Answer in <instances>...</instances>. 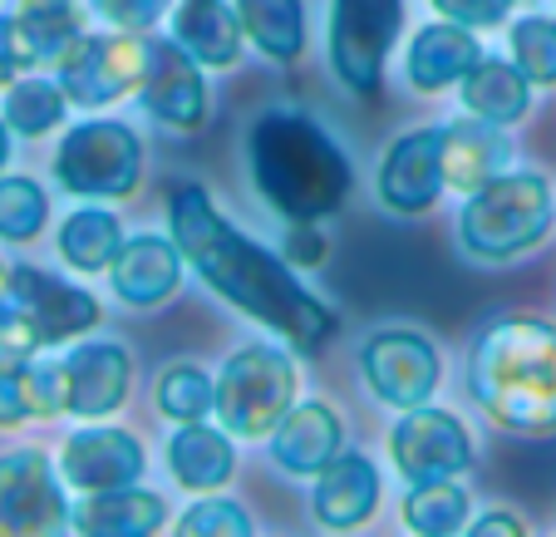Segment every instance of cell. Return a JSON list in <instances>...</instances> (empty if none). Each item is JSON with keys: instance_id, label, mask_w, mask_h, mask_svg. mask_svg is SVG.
I'll list each match as a JSON object with an SVG mask.
<instances>
[{"instance_id": "cell-1", "label": "cell", "mask_w": 556, "mask_h": 537, "mask_svg": "<svg viewBox=\"0 0 556 537\" xmlns=\"http://www.w3.org/2000/svg\"><path fill=\"white\" fill-rule=\"evenodd\" d=\"M168 222H173V242L182 247V257L198 266V276L227 305L247 311L252 321H262L266 330H276V336L291 340L305 355H315V350H326L336 340V330H340L336 311L326 301H315L295 282L286 257H276L271 247L237 233L198 183H182L173 192Z\"/></svg>"}, {"instance_id": "cell-2", "label": "cell", "mask_w": 556, "mask_h": 537, "mask_svg": "<svg viewBox=\"0 0 556 537\" xmlns=\"http://www.w3.org/2000/svg\"><path fill=\"white\" fill-rule=\"evenodd\" d=\"M468 395L493 424L513 434H556V326L536 316H503L472 340Z\"/></svg>"}, {"instance_id": "cell-3", "label": "cell", "mask_w": 556, "mask_h": 537, "mask_svg": "<svg viewBox=\"0 0 556 537\" xmlns=\"http://www.w3.org/2000/svg\"><path fill=\"white\" fill-rule=\"evenodd\" d=\"M252 183L271 212L286 222H320L340 212L350 192V159L326 124L295 109H271L252 124L247 138Z\"/></svg>"}, {"instance_id": "cell-4", "label": "cell", "mask_w": 556, "mask_h": 537, "mask_svg": "<svg viewBox=\"0 0 556 537\" xmlns=\"http://www.w3.org/2000/svg\"><path fill=\"white\" fill-rule=\"evenodd\" d=\"M552 217V183L542 173L503 168L493 183L468 192L458 212V242L478 262H513V257L532 252L536 242H546Z\"/></svg>"}, {"instance_id": "cell-5", "label": "cell", "mask_w": 556, "mask_h": 537, "mask_svg": "<svg viewBox=\"0 0 556 537\" xmlns=\"http://www.w3.org/2000/svg\"><path fill=\"white\" fill-rule=\"evenodd\" d=\"M295 360L271 340L231 350L217 375V420L231 439H271L295 404Z\"/></svg>"}, {"instance_id": "cell-6", "label": "cell", "mask_w": 556, "mask_h": 537, "mask_svg": "<svg viewBox=\"0 0 556 537\" xmlns=\"http://www.w3.org/2000/svg\"><path fill=\"white\" fill-rule=\"evenodd\" d=\"M54 178L74 198H128L143 178V143L118 118H89L64 134Z\"/></svg>"}, {"instance_id": "cell-7", "label": "cell", "mask_w": 556, "mask_h": 537, "mask_svg": "<svg viewBox=\"0 0 556 537\" xmlns=\"http://www.w3.org/2000/svg\"><path fill=\"white\" fill-rule=\"evenodd\" d=\"M148 64H153V45L143 30H114V35H85L54 70H60V89L70 104L79 109H104L114 99L143 89Z\"/></svg>"}, {"instance_id": "cell-8", "label": "cell", "mask_w": 556, "mask_h": 537, "mask_svg": "<svg viewBox=\"0 0 556 537\" xmlns=\"http://www.w3.org/2000/svg\"><path fill=\"white\" fill-rule=\"evenodd\" d=\"M400 21L404 0H330V64L340 85L375 95L389 50L400 40Z\"/></svg>"}, {"instance_id": "cell-9", "label": "cell", "mask_w": 556, "mask_h": 537, "mask_svg": "<svg viewBox=\"0 0 556 537\" xmlns=\"http://www.w3.org/2000/svg\"><path fill=\"white\" fill-rule=\"evenodd\" d=\"M359 375L375 390V400L414 410V404H429V395L443 385V355L424 330L384 326L369 330L359 346Z\"/></svg>"}, {"instance_id": "cell-10", "label": "cell", "mask_w": 556, "mask_h": 537, "mask_svg": "<svg viewBox=\"0 0 556 537\" xmlns=\"http://www.w3.org/2000/svg\"><path fill=\"white\" fill-rule=\"evenodd\" d=\"M70 527L60 474L40 449L0 453V537H45Z\"/></svg>"}, {"instance_id": "cell-11", "label": "cell", "mask_w": 556, "mask_h": 537, "mask_svg": "<svg viewBox=\"0 0 556 537\" xmlns=\"http://www.w3.org/2000/svg\"><path fill=\"white\" fill-rule=\"evenodd\" d=\"M389 453L409 484H429V478H458L472 464V434L453 410H429L414 404L394 434H389Z\"/></svg>"}, {"instance_id": "cell-12", "label": "cell", "mask_w": 556, "mask_h": 537, "mask_svg": "<svg viewBox=\"0 0 556 537\" xmlns=\"http://www.w3.org/2000/svg\"><path fill=\"white\" fill-rule=\"evenodd\" d=\"M15 305H21L30 326L40 330L45 346H64V340H79L99 326V301L85 286L60 282L54 272L40 266H11V286H5Z\"/></svg>"}, {"instance_id": "cell-13", "label": "cell", "mask_w": 556, "mask_h": 537, "mask_svg": "<svg viewBox=\"0 0 556 537\" xmlns=\"http://www.w3.org/2000/svg\"><path fill=\"white\" fill-rule=\"evenodd\" d=\"M64 370V404L79 420H104L134 390V355L118 340H79L60 360Z\"/></svg>"}, {"instance_id": "cell-14", "label": "cell", "mask_w": 556, "mask_h": 537, "mask_svg": "<svg viewBox=\"0 0 556 537\" xmlns=\"http://www.w3.org/2000/svg\"><path fill=\"white\" fill-rule=\"evenodd\" d=\"M448 178H443V159H439V128H414V134L394 138L379 163V202L389 212L419 217L433 202L443 198Z\"/></svg>"}, {"instance_id": "cell-15", "label": "cell", "mask_w": 556, "mask_h": 537, "mask_svg": "<svg viewBox=\"0 0 556 537\" xmlns=\"http://www.w3.org/2000/svg\"><path fill=\"white\" fill-rule=\"evenodd\" d=\"M143 444L128 429H79L64 439L60 474L79 494H109V488H128L143 474Z\"/></svg>"}, {"instance_id": "cell-16", "label": "cell", "mask_w": 556, "mask_h": 537, "mask_svg": "<svg viewBox=\"0 0 556 537\" xmlns=\"http://www.w3.org/2000/svg\"><path fill=\"white\" fill-rule=\"evenodd\" d=\"M143 109L168 128H202L207 124V79L202 64L178 40L153 45V64L143 79Z\"/></svg>"}, {"instance_id": "cell-17", "label": "cell", "mask_w": 556, "mask_h": 537, "mask_svg": "<svg viewBox=\"0 0 556 537\" xmlns=\"http://www.w3.org/2000/svg\"><path fill=\"white\" fill-rule=\"evenodd\" d=\"M182 247L173 242V237H128L124 247H118V257L109 262V286H114V296L124 305H138V311H148V305H163L173 291H178L182 282Z\"/></svg>"}, {"instance_id": "cell-18", "label": "cell", "mask_w": 556, "mask_h": 537, "mask_svg": "<svg viewBox=\"0 0 556 537\" xmlns=\"http://www.w3.org/2000/svg\"><path fill=\"white\" fill-rule=\"evenodd\" d=\"M340 444H345L340 414L330 410L326 400H305V404H291V414L276 424L271 459H276V469H286V474L315 478L340 453Z\"/></svg>"}, {"instance_id": "cell-19", "label": "cell", "mask_w": 556, "mask_h": 537, "mask_svg": "<svg viewBox=\"0 0 556 537\" xmlns=\"http://www.w3.org/2000/svg\"><path fill=\"white\" fill-rule=\"evenodd\" d=\"M315 517L336 533L369 523L379 508V469L369 464L365 453H345L340 449L320 474H315V498H311Z\"/></svg>"}, {"instance_id": "cell-20", "label": "cell", "mask_w": 556, "mask_h": 537, "mask_svg": "<svg viewBox=\"0 0 556 537\" xmlns=\"http://www.w3.org/2000/svg\"><path fill=\"white\" fill-rule=\"evenodd\" d=\"M483 60V45H478V30L458 21H439L424 25L409 40V54H404V74L419 95H439L448 85H463V74Z\"/></svg>"}, {"instance_id": "cell-21", "label": "cell", "mask_w": 556, "mask_h": 537, "mask_svg": "<svg viewBox=\"0 0 556 537\" xmlns=\"http://www.w3.org/2000/svg\"><path fill=\"white\" fill-rule=\"evenodd\" d=\"M439 159L443 178L458 192H478L483 183H493L507 168V138L497 134V124L488 118H453L439 128Z\"/></svg>"}, {"instance_id": "cell-22", "label": "cell", "mask_w": 556, "mask_h": 537, "mask_svg": "<svg viewBox=\"0 0 556 537\" xmlns=\"http://www.w3.org/2000/svg\"><path fill=\"white\" fill-rule=\"evenodd\" d=\"M173 40L192 54L207 70H227V64L242 60V15L237 5H222V0H182L173 11Z\"/></svg>"}, {"instance_id": "cell-23", "label": "cell", "mask_w": 556, "mask_h": 537, "mask_svg": "<svg viewBox=\"0 0 556 537\" xmlns=\"http://www.w3.org/2000/svg\"><path fill=\"white\" fill-rule=\"evenodd\" d=\"M168 523V503L148 488H109V494H85V503L70 508V527L94 537H143Z\"/></svg>"}, {"instance_id": "cell-24", "label": "cell", "mask_w": 556, "mask_h": 537, "mask_svg": "<svg viewBox=\"0 0 556 537\" xmlns=\"http://www.w3.org/2000/svg\"><path fill=\"white\" fill-rule=\"evenodd\" d=\"M168 474L188 494H212L237 474V449L231 434L212 429V424H178V434L168 439Z\"/></svg>"}, {"instance_id": "cell-25", "label": "cell", "mask_w": 556, "mask_h": 537, "mask_svg": "<svg viewBox=\"0 0 556 537\" xmlns=\"http://www.w3.org/2000/svg\"><path fill=\"white\" fill-rule=\"evenodd\" d=\"M458 95H463V109H468L472 118H488V124L503 128V124L527 118V109H532V79L517 70V60L483 54V60L463 74Z\"/></svg>"}, {"instance_id": "cell-26", "label": "cell", "mask_w": 556, "mask_h": 537, "mask_svg": "<svg viewBox=\"0 0 556 537\" xmlns=\"http://www.w3.org/2000/svg\"><path fill=\"white\" fill-rule=\"evenodd\" d=\"M54 414H70L64 404V370L54 365H0V429H21L30 420H54Z\"/></svg>"}, {"instance_id": "cell-27", "label": "cell", "mask_w": 556, "mask_h": 537, "mask_svg": "<svg viewBox=\"0 0 556 537\" xmlns=\"http://www.w3.org/2000/svg\"><path fill=\"white\" fill-rule=\"evenodd\" d=\"M15 40L25 64H60L85 40V11L74 0H25L15 11Z\"/></svg>"}, {"instance_id": "cell-28", "label": "cell", "mask_w": 556, "mask_h": 537, "mask_svg": "<svg viewBox=\"0 0 556 537\" xmlns=\"http://www.w3.org/2000/svg\"><path fill=\"white\" fill-rule=\"evenodd\" d=\"M242 30L266 60L291 64L305 50V5L301 0H237Z\"/></svg>"}, {"instance_id": "cell-29", "label": "cell", "mask_w": 556, "mask_h": 537, "mask_svg": "<svg viewBox=\"0 0 556 537\" xmlns=\"http://www.w3.org/2000/svg\"><path fill=\"white\" fill-rule=\"evenodd\" d=\"M124 242V222L104 208H79L60 222V257L74 272H109Z\"/></svg>"}, {"instance_id": "cell-30", "label": "cell", "mask_w": 556, "mask_h": 537, "mask_svg": "<svg viewBox=\"0 0 556 537\" xmlns=\"http://www.w3.org/2000/svg\"><path fill=\"white\" fill-rule=\"evenodd\" d=\"M468 488L458 478H429V484H414L404 498V527L424 537H448L468 523Z\"/></svg>"}, {"instance_id": "cell-31", "label": "cell", "mask_w": 556, "mask_h": 537, "mask_svg": "<svg viewBox=\"0 0 556 537\" xmlns=\"http://www.w3.org/2000/svg\"><path fill=\"white\" fill-rule=\"evenodd\" d=\"M153 400L173 424H198L217 410V379L198 365H168L153 385Z\"/></svg>"}, {"instance_id": "cell-32", "label": "cell", "mask_w": 556, "mask_h": 537, "mask_svg": "<svg viewBox=\"0 0 556 537\" xmlns=\"http://www.w3.org/2000/svg\"><path fill=\"white\" fill-rule=\"evenodd\" d=\"M70 95L60 89V79H15L5 89V124L25 138H40L50 128H60Z\"/></svg>"}, {"instance_id": "cell-33", "label": "cell", "mask_w": 556, "mask_h": 537, "mask_svg": "<svg viewBox=\"0 0 556 537\" xmlns=\"http://www.w3.org/2000/svg\"><path fill=\"white\" fill-rule=\"evenodd\" d=\"M50 222V198L35 178H0V242H35Z\"/></svg>"}, {"instance_id": "cell-34", "label": "cell", "mask_w": 556, "mask_h": 537, "mask_svg": "<svg viewBox=\"0 0 556 537\" xmlns=\"http://www.w3.org/2000/svg\"><path fill=\"white\" fill-rule=\"evenodd\" d=\"M513 60L532 85H556V21L552 15H522V21H513Z\"/></svg>"}, {"instance_id": "cell-35", "label": "cell", "mask_w": 556, "mask_h": 537, "mask_svg": "<svg viewBox=\"0 0 556 537\" xmlns=\"http://www.w3.org/2000/svg\"><path fill=\"white\" fill-rule=\"evenodd\" d=\"M178 533L182 537H247L252 533V517H247V508L231 503V498H202V503H192L178 517Z\"/></svg>"}, {"instance_id": "cell-36", "label": "cell", "mask_w": 556, "mask_h": 537, "mask_svg": "<svg viewBox=\"0 0 556 537\" xmlns=\"http://www.w3.org/2000/svg\"><path fill=\"white\" fill-rule=\"evenodd\" d=\"M35 350H45L40 330L30 326V316H25L11 296H0V365H21V360H35Z\"/></svg>"}, {"instance_id": "cell-37", "label": "cell", "mask_w": 556, "mask_h": 537, "mask_svg": "<svg viewBox=\"0 0 556 537\" xmlns=\"http://www.w3.org/2000/svg\"><path fill=\"white\" fill-rule=\"evenodd\" d=\"M173 0H94V11L104 15L114 30H148L168 15Z\"/></svg>"}, {"instance_id": "cell-38", "label": "cell", "mask_w": 556, "mask_h": 537, "mask_svg": "<svg viewBox=\"0 0 556 537\" xmlns=\"http://www.w3.org/2000/svg\"><path fill=\"white\" fill-rule=\"evenodd\" d=\"M513 5H517V0H433V11H439L443 21H458V25H468V30L503 25Z\"/></svg>"}, {"instance_id": "cell-39", "label": "cell", "mask_w": 556, "mask_h": 537, "mask_svg": "<svg viewBox=\"0 0 556 537\" xmlns=\"http://www.w3.org/2000/svg\"><path fill=\"white\" fill-rule=\"evenodd\" d=\"M281 257L291 266H320L326 262V237L315 222H291L286 227V242H281Z\"/></svg>"}, {"instance_id": "cell-40", "label": "cell", "mask_w": 556, "mask_h": 537, "mask_svg": "<svg viewBox=\"0 0 556 537\" xmlns=\"http://www.w3.org/2000/svg\"><path fill=\"white\" fill-rule=\"evenodd\" d=\"M21 70H25V54H21V40H15V15H0V89H11Z\"/></svg>"}, {"instance_id": "cell-41", "label": "cell", "mask_w": 556, "mask_h": 537, "mask_svg": "<svg viewBox=\"0 0 556 537\" xmlns=\"http://www.w3.org/2000/svg\"><path fill=\"white\" fill-rule=\"evenodd\" d=\"M472 533H522V517L517 513H483V517H472Z\"/></svg>"}, {"instance_id": "cell-42", "label": "cell", "mask_w": 556, "mask_h": 537, "mask_svg": "<svg viewBox=\"0 0 556 537\" xmlns=\"http://www.w3.org/2000/svg\"><path fill=\"white\" fill-rule=\"evenodd\" d=\"M5 163H11V124L0 118V168H5Z\"/></svg>"}, {"instance_id": "cell-43", "label": "cell", "mask_w": 556, "mask_h": 537, "mask_svg": "<svg viewBox=\"0 0 556 537\" xmlns=\"http://www.w3.org/2000/svg\"><path fill=\"white\" fill-rule=\"evenodd\" d=\"M5 286H11V266L0 262V296H5Z\"/></svg>"}]
</instances>
